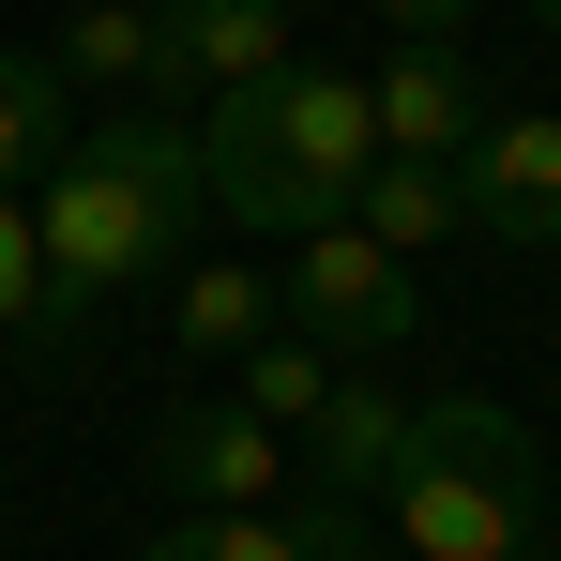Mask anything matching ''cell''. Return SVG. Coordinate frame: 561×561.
<instances>
[{
	"instance_id": "6da1fadb",
	"label": "cell",
	"mask_w": 561,
	"mask_h": 561,
	"mask_svg": "<svg viewBox=\"0 0 561 561\" xmlns=\"http://www.w3.org/2000/svg\"><path fill=\"white\" fill-rule=\"evenodd\" d=\"M197 228V122H77L61 168L31 197V243H46V350H77L106 288H137L168 243Z\"/></svg>"
},
{
	"instance_id": "3957f363",
	"label": "cell",
	"mask_w": 561,
	"mask_h": 561,
	"mask_svg": "<svg viewBox=\"0 0 561 561\" xmlns=\"http://www.w3.org/2000/svg\"><path fill=\"white\" fill-rule=\"evenodd\" d=\"M379 501H394V547L410 561H531L547 456H531V425L501 394H440V410H410Z\"/></svg>"
},
{
	"instance_id": "30bf717a",
	"label": "cell",
	"mask_w": 561,
	"mask_h": 561,
	"mask_svg": "<svg viewBox=\"0 0 561 561\" xmlns=\"http://www.w3.org/2000/svg\"><path fill=\"white\" fill-rule=\"evenodd\" d=\"M394 440H410V410H394L379 379H350V365H334V394L304 410V456H319V485H334V501H379Z\"/></svg>"
},
{
	"instance_id": "ba28073f",
	"label": "cell",
	"mask_w": 561,
	"mask_h": 561,
	"mask_svg": "<svg viewBox=\"0 0 561 561\" xmlns=\"http://www.w3.org/2000/svg\"><path fill=\"white\" fill-rule=\"evenodd\" d=\"M365 122H379V152L456 168V152H470V122H485V77H470L456 46H394V61L365 77Z\"/></svg>"
},
{
	"instance_id": "ac0fdd59",
	"label": "cell",
	"mask_w": 561,
	"mask_h": 561,
	"mask_svg": "<svg viewBox=\"0 0 561 561\" xmlns=\"http://www.w3.org/2000/svg\"><path fill=\"white\" fill-rule=\"evenodd\" d=\"M531 15H547V31H561V0H531Z\"/></svg>"
},
{
	"instance_id": "7c38bea8",
	"label": "cell",
	"mask_w": 561,
	"mask_h": 561,
	"mask_svg": "<svg viewBox=\"0 0 561 561\" xmlns=\"http://www.w3.org/2000/svg\"><path fill=\"white\" fill-rule=\"evenodd\" d=\"M350 228H379L394 259H425V243H470V197H456V168H425V152H379L365 197H350Z\"/></svg>"
},
{
	"instance_id": "8992f818",
	"label": "cell",
	"mask_w": 561,
	"mask_h": 561,
	"mask_svg": "<svg viewBox=\"0 0 561 561\" xmlns=\"http://www.w3.org/2000/svg\"><path fill=\"white\" fill-rule=\"evenodd\" d=\"M456 197H470L485 243L547 259V243H561V122H547V106H485L470 152H456Z\"/></svg>"
},
{
	"instance_id": "8fae6325",
	"label": "cell",
	"mask_w": 561,
	"mask_h": 561,
	"mask_svg": "<svg viewBox=\"0 0 561 561\" xmlns=\"http://www.w3.org/2000/svg\"><path fill=\"white\" fill-rule=\"evenodd\" d=\"M61 137H77V77H61L46 46H0V197L46 183V168H61Z\"/></svg>"
},
{
	"instance_id": "5b68a950",
	"label": "cell",
	"mask_w": 561,
	"mask_h": 561,
	"mask_svg": "<svg viewBox=\"0 0 561 561\" xmlns=\"http://www.w3.org/2000/svg\"><path fill=\"white\" fill-rule=\"evenodd\" d=\"M288 425H259L243 394H183V410H152V485H168V516H259L288 470H274Z\"/></svg>"
},
{
	"instance_id": "e0dca14e",
	"label": "cell",
	"mask_w": 561,
	"mask_h": 561,
	"mask_svg": "<svg viewBox=\"0 0 561 561\" xmlns=\"http://www.w3.org/2000/svg\"><path fill=\"white\" fill-rule=\"evenodd\" d=\"M379 15H394L410 46H456V31H470V15H485V0H379Z\"/></svg>"
},
{
	"instance_id": "7a4b0ae2",
	"label": "cell",
	"mask_w": 561,
	"mask_h": 561,
	"mask_svg": "<svg viewBox=\"0 0 561 561\" xmlns=\"http://www.w3.org/2000/svg\"><path fill=\"white\" fill-rule=\"evenodd\" d=\"M379 168V122H365V77H319V61H274L243 92L197 106V197L259 243H304L334 228Z\"/></svg>"
},
{
	"instance_id": "4fadbf2b",
	"label": "cell",
	"mask_w": 561,
	"mask_h": 561,
	"mask_svg": "<svg viewBox=\"0 0 561 561\" xmlns=\"http://www.w3.org/2000/svg\"><path fill=\"white\" fill-rule=\"evenodd\" d=\"M288 304H274V274H243V259H213V274H183V365H243V350H259V334H274Z\"/></svg>"
},
{
	"instance_id": "2e32d148",
	"label": "cell",
	"mask_w": 561,
	"mask_h": 561,
	"mask_svg": "<svg viewBox=\"0 0 561 561\" xmlns=\"http://www.w3.org/2000/svg\"><path fill=\"white\" fill-rule=\"evenodd\" d=\"M0 334H46V243H31V197H0Z\"/></svg>"
},
{
	"instance_id": "9c48e42d",
	"label": "cell",
	"mask_w": 561,
	"mask_h": 561,
	"mask_svg": "<svg viewBox=\"0 0 561 561\" xmlns=\"http://www.w3.org/2000/svg\"><path fill=\"white\" fill-rule=\"evenodd\" d=\"M137 561H365V501H304V516H168Z\"/></svg>"
},
{
	"instance_id": "5bb4252c",
	"label": "cell",
	"mask_w": 561,
	"mask_h": 561,
	"mask_svg": "<svg viewBox=\"0 0 561 561\" xmlns=\"http://www.w3.org/2000/svg\"><path fill=\"white\" fill-rule=\"evenodd\" d=\"M46 61L61 77H106V92H152V0H77Z\"/></svg>"
},
{
	"instance_id": "d6986e66",
	"label": "cell",
	"mask_w": 561,
	"mask_h": 561,
	"mask_svg": "<svg viewBox=\"0 0 561 561\" xmlns=\"http://www.w3.org/2000/svg\"><path fill=\"white\" fill-rule=\"evenodd\" d=\"M547 501H561V470H547Z\"/></svg>"
},
{
	"instance_id": "277c9868",
	"label": "cell",
	"mask_w": 561,
	"mask_h": 561,
	"mask_svg": "<svg viewBox=\"0 0 561 561\" xmlns=\"http://www.w3.org/2000/svg\"><path fill=\"white\" fill-rule=\"evenodd\" d=\"M274 304H288V334H319L334 365H394V350H410V319H425L410 259H394L379 228H350V213L288 243V288H274Z\"/></svg>"
},
{
	"instance_id": "9a60e30c",
	"label": "cell",
	"mask_w": 561,
	"mask_h": 561,
	"mask_svg": "<svg viewBox=\"0 0 561 561\" xmlns=\"http://www.w3.org/2000/svg\"><path fill=\"white\" fill-rule=\"evenodd\" d=\"M228 394H243L259 425H304V410L334 394V350H319V334H259V350L228 365Z\"/></svg>"
},
{
	"instance_id": "52a82bcc",
	"label": "cell",
	"mask_w": 561,
	"mask_h": 561,
	"mask_svg": "<svg viewBox=\"0 0 561 561\" xmlns=\"http://www.w3.org/2000/svg\"><path fill=\"white\" fill-rule=\"evenodd\" d=\"M288 61V0H152V92H243Z\"/></svg>"
}]
</instances>
